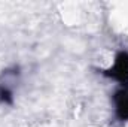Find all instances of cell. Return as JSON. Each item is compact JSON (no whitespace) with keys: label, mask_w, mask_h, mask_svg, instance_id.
Segmentation results:
<instances>
[{"label":"cell","mask_w":128,"mask_h":127,"mask_svg":"<svg viewBox=\"0 0 128 127\" xmlns=\"http://www.w3.org/2000/svg\"><path fill=\"white\" fill-rule=\"evenodd\" d=\"M103 75L118 81L122 87L128 85V51H119L113 60V64L103 70Z\"/></svg>","instance_id":"6da1fadb"},{"label":"cell","mask_w":128,"mask_h":127,"mask_svg":"<svg viewBox=\"0 0 128 127\" xmlns=\"http://www.w3.org/2000/svg\"><path fill=\"white\" fill-rule=\"evenodd\" d=\"M113 105H115V115L119 121H128V85L119 88L113 94Z\"/></svg>","instance_id":"7a4b0ae2"},{"label":"cell","mask_w":128,"mask_h":127,"mask_svg":"<svg viewBox=\"0 0 128 127\" xmlns=\"http://www.w3.org/2000/svg\"><path fill=\"white\" fill-rule=\"evenodd\" d=\"M12 100H14V93H12V90H10L8 85L2 84V85H0V102H2V103H6V105H10Z\"/></svg>","instance_id":"3957f363"}]
</instances>
